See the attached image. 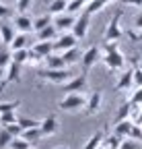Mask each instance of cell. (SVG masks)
Masks as SVG:
<instances>
[{
	"mask_svg": "<svg viewBox=\"0 0 142 149\" xmlns=\"http://www.w3.org/2000/svg\"><path fill=\"white\" fill-rule=\"evenodd\" d=\"M86 95L82 91H78V93H66V95L58 102V108L60 110H66V112H76V110H80V108H86Z\"/></svg>",
	"mask_w": 142,
	"mask_h": 149,
	"instance_id": "6da1fadb",
	"label": "cell"
},
{
	"mask_svg": "<svg viewBox=\"0 0 142 149\" xmlns=\"http://www.w3.org/2000/svg\"><path fill=\"white\" fill-rule=\"evenodd\" d=\"M39 77L43 79V81H47V83H54V85H64L66 81H70L74 77L70 70H66V68H45V70H41L39 72Z\"/></svg>",
	"mask_w": 142,
	"mask_h": 149,
	"instance_id": "7a4b0ae2",
	"label": "cell"
},
{
	"mask_svg": "<svg viewBox=\"0 0 142 149\" xmlns=\"http://www.w3.org/2000/svg\"><path fill=\"white\" fill-rule=\"evenodd\" d=\"M97 60H101V48H97V46H91V48H86V50L82 52V56H80L82 74H86L88 70H91V68L97 64Z\"/></svg>",
	"mask_w": 142,
	"mask_h": 149,
	"instance_id": "3957f363",
	"label": "cell"
},
{
	"mask_svg": "<svg viewBox=\"0 0 142 149\" xmlns=\"http://www.w3.org/2000/svg\"><path fill=\"white\" fill-rule=\"evenodd\" d=\"M76 40L78 37L72 33V31H66V33H60L58 35V40H54V52L62 54L70 48H76Z\"/></svg>",
	"mask_w": 142,
	"mask_h": 149,
	"instance_id": "277c9868",
	"label": "cell"
},
{
	"mask_svg": "<svg viewBox=\"0 0 142 149\" xmlns=\"http://www.w3.org/2000/svg\"><path fill=\"white\" fill-rule=\"evenodd\" d=\"M101 60L105 62V66H107L109 70H123V68H126V58L121 56L119 50L117 52H109V54H103Z\"/></svg>",
	"mask_w": 142,
	"mask_h": 149,
	"instance_id": "5b68a950",
	"label": "cell"
},
{
	"mask_svg": "<svg viewBox=\"0 0 142 149\" xmlns=\"http://www.w3.org/2000/svg\"><path fill=\"white\" fill-rule=\"evenodd\" d=\"M119 19H121V10L115 13V17L107 23V29H105V40H107V42H117L119 37L123 35V31L119 27Z\"/></svg>",
	"mask_w": 142,
	"mask_h": 149,
	"instance_id": "8992f818",
	"label": "cell"
},
{
	"mask_svg": "<svg viewBox=\"0 0 142 149\" xmlns=\"http://www.w3.org/2000/svg\"><path fill=\"white\" fill-rule=\"evenodd\" d=\"M21 66H23V64L14 62V60L6 66V74H4V81L0 83V89H4L8 83H19V81H21Z\"/></svg>",
	"mask_w": 142,
	"mask_h": 149,
	"instance_id": "52a82bcc",
	"label": "cell"
},
{
	"mask_svg": "<svg viewBox=\"0 0 142 149\" xmlns=\"http://www.w3.org/2000/svg\"><path fill=\"white\" fill-rule=\"evenodd\" d=\"M101 106H103V93L101 91H93L91 95H88V100H86L84 112L88 116H93V114H97V112L101 110Z\"/></svg>",
	"mask_w": 142,
	"mask_h": 149,
	"instance_id": "ba28073f",
	"label": "cell"
},
{
	"mask_svg": "<svg viewBox=\"0 0 142 149\" xmlns=\"http://www.w3.org/2000/svg\"><path fill=\"white\" fill-rule=\"evenodd\" d=\"M74 21H76V19H74L72 15H64V13L54 17V25H56V29H58L60 33L72 31V27H74Z\"/></svg>",
	"mask_w": 142,
	"mask_h": 149,
	"instance_id": "9c48e42d",
	"label": "cell"
},
{
	"mask_svg": "<svg viewBox=\"0 0 142 149\" xmlns=\"http://www.w3.org/2000/svg\"><path fill=\"white\" fill-rule=\"evenodd\" d=\"M88 23H91V15H86V13H82L76 21H74V27H72V33L78 37V40H82V37L86 35V31H88Z\"/></svg>",
	"mask_w": 142,
	"mask_h": 149,
	"instance_id": "30bf717a",
	"label": "cell"
},
{
	"mask_svg": "<svg viewBox=\"0 0 142 149\" xmlns=\"http://www.w3.org/2000/svg\"><path fill=\"white\" fill-rule=\"evenodd\" d=\"M12 25H14V29L19 31V33H29V31H33V19L27 13L25 15H16L14 21H12Z\"/></svg>",
	"mask_w": 142,
	"mask_h": 149,
	"instance_id": "8fae6325",
	"label": "cell"
},
{
	"mask_svg": "<svg viewBox=\"0 0 142 149\" xmlns=\"http://www.w3.org/2000/svg\"><path fill=\"white\" fill-rule=\"evenodd\" d=\"M132 83H134V68H123L117 83H115V89L117 91H128Z\"/></svg>",
	"mask_w": 142,
	"mask_h": 149,
	"instance_id": "7c38bea8",
	"label": "cell"
},
{
	"mask_svg": "<svg viewBox=\"0 0 142 149\" xmlns=\"http://www.w3.org/2000/svg\"><path fill=\"white\" fill-rule=\"evenodd\" d=\"M16 29H14V25L12 23H8L6 19H2L0 21V40H2V44H6V46H10V42L14 40V33Z\"/></svg>",
	"mask_w": 142,
	"mask_h": 149,
	"instance_id": "4fadbf2b",
	"label": "cell"
},
{
	"mask_svg": "<svg viewBox=\"0 0 142 149\" xmlns=\"http://www.w3.org/2000/svg\"><path fill=\"white\" fill-rule=\"evenodd\" d=\"M39 128H41V135L43 137H51L58 133V118L56 116H45L41 122H39Z\"/></svg>",
	"mask_w": 142,
	"mask_h": 149,
	"instance_id": "5bb4252c",
	"label": "cell"
},
{
	"mask_svg": "<svg viewBox=\"0 0 142 149\" xmlns=\"http://www.w3.org/2000/svg\"><path fill=\"white\" fill-rule=\"evenodd\" d=\"M62 87H64L66 93H78V91H82L86 87V77H84V74H80V77H72L70 81H66Z\"/></svg>",
	"mask_w": 142,
	"mask_h": 149,
	"instance_id": "9a60e30c",
	"label": "cell"
},
{
	"mask_svg": "<svg viewBox=\"0 0 142 149\" xmlns=\"http://www.w3.org/2000/svg\"><path fill=\"white\" fill-rule=\"evenodd\" d=\"M58 29H56V25L51 23V25H47V27H43L41 31H37V40L39 42H54V40H58Z\"/></svg>",
	"mask_w": 142,
	"mask_h": 149,
	"instance_id": "2e32d148",
	"label": "cell"
},
{
	"mask_svg": "<svg viewBox=\"0 0 142 149\" xmlns=\"http://www.w3.org/2000/svg\"><path fill=\"white\" fill-rule=\"evenodd\" d=\"M132 126H134V120H130V118H126V120H119V122H115L113 133H115V135H119L121 139H128V137H130V130H132Z\"/></svg>",
	"mask_w": 142,
	"mask_h": 149,
	"instance_id": "e0dca14e",
	"label": "cell"
},
{
	"mask_svg": "<svg viewBox=\"0 0 142 149\" xmlns=\"http://www.w3.org/2000/svg\"><path fill=\"white\" fill-rule=\"evenodd\" d=\"M103 139H105V133L103 130H97V133H93L91 137H88V141L84 143L82 149H99L103 145Z\"/></svg>",
	"mask_w": 142,
	"mask_h": 149,
	"instance_id": "ac0fdd59",
	"label": "cell"
},
{
	"mask_svg": "<svg viewBox=\"0 0 142 149\" xmlns=\"http://www.w3.org/2000/svg\"><path fill=\"white\" fill-rule=\"evenodd\" d=\"M29 46V33H16L14 35V40L10 42V50H27Z\"/></svg>",
	"mask_w": 142,
	"mask_h": 149,
	"instance_id": "d6986e66",
	"label": "cell"
},
{
	"mask_svg": "<svg viewBox=\"0 0 142 149\" xmlns=\"http://www.w3.org/2000/svg\"><path fill=\"white\" fill-rule=\"evenodd\" d=\"M41 137H43V135H41V128H39V126L25 128L23 133H21V139H25V141H29V143H37Z\"/></svg>",
	"mask_w": 142,
	"mask_h": 149,
	"instance_id": "ffe728a7",
	"label": "cell"
},
{
	"mask_svg": "<svg viewBox=\"0 0 142 149\" xmlns=\"http://www.w3.org/2000/svg\"><path fill=\"white\" fill-rule=\"evenodd\" d=\"M45 66L47 68H66V62L62 58V54L54 52V54H49L47 58H45Z\"/></svg>",
	"mask_w": 142,
	"mask_h": 149,
	"instance_id": "44dd1931",
	"label": "cell"
},
{
	"mask_svg": "<svg viewBox=\"0 0 142 149\" xmlns=\"http://www.w3.org/2000/svg\"><path fill=\"white\" fill-rule=\"evenodd\" d=\"M31 50L37 52V54H41L43 58H47L49 54H54V42H37Z\"/></svg>",
	"mask_w": 142,
	"mask_h": 149,
	"instance_id": "7402d4cb",
	"label": "cell"
},
{
	"mask_svg": "<svg viewBox=\"0 0 142 149\" xmlns=\"http://www.w3.org/2000/svg\"><path fill=\"white\" fill-rule=\"evenodd\" d=\"M80 52L76 50V48H70V50H66V52H62V58H64V62H66V66H70V64H76L78 60H80Z\"/></svg>",
	"mask_w": 142,
	"mask_h": 149,
	"instance_id": "603a6c76",
	"label": "cell"
},
{
	"mask_svg": "<svg viewBox=\"0 0 142 149\" xmlns=\"http://www.w3.org/2000/svg\"><path fill=\"white\" fill-rule=\"evenodd\" d=\"M64 10H68V0H54V2L49 4V8H47V13H49L51 17L62 15Z\"/></svg>",
	"mask_w": 142,
	"mask_h": 149,
	"instance_id": "cb8c5ba5",
	"label": "cell"
},
{
	"mask_svg": "<svg viewBox=\"0 0 142 149\" xmlns=\"http://www.w3.org/2000/svg\"><path fill=\"white\" fill-rule=\"evenodd\" d=\"M54 21H51V15L47 13V15H41V17H37V19H33V31L37 33V31H41L43 27H47V25H51Z\"/></svg>",
	"mask_w": 142,
	"mask_h": 149,
	"instance_id": "d4e9b609",
	"label": "cell"
},
{
	"mask_svg": "<svg viewBox=\"0 0 142 149\" xmlns=\"http://www.w3.org/2000/svg\"><path fill=\"white\" fill-rule=\"evenodd\" d=\"M130 116H132V104H130V102H123V104L119 106V110H117V114H115V122L126 120V118H130Z\"/></svg>",
	"mask_w": 142,
	"mask_h": 149,
	"instance_id": "484cf974",
	"label": "cell"
},
{
	"mask_svg": "<svg viewBox=\"0 0 142 149\" xmlns=\"http://www.w3.org/2000/svg\"><path fill=\"white\" fill-rule=\"evenodd\" d=\"M121 141H123V139L113 133V135H109V137L103 139V147H107V149H119V147H121Z\"/></svg>",
	"mask_w": 142,
	"mask_h": 149,
	"instance_id": "4316f807",
	"label": "cell"
},
{
	"mask_svg": "<svg viewBox=\"0 0 142 149\" xmlns=\"http://www.w3.org/2000/svg\"><path fill=\"white\" fill-rule=\"evenodd\" d=\"M105 4H107V2H105V0H91V2H86V8H84V13L86 15H95V13H99Z\"/></svg>",
	"mask_w": 142,
	"mask_h": 149,
	"instance_id": "83f0119b",
	"label": "cell"
},
{
	"mask_svg": "<svg viewBox=\"0 0 142 149\" xmlns=\"http://www.w3.org/2000/svg\"><path fill=\"white\" fill-rule=\"evenodd\" d=\"M10 149H35V143H29L21 137H14L10 141Z\"/></svg>",
	"mask_w": 142,
	"mask_h": 149,
	"instance_id": "f1b7e54d",
	"label": "cell"
},
{
	"mask_svg": "<svg viewBox=\"0 0 142 149\" xmlns=\"http://www.w3.org/2000/svg\"><path fill=\"white\" fill-rule=\"evenodd\" d=\"M27 64H29V66H41V64H45V58H43L41 54L33 52V50H29V58H27Z\"/></svg>",
	"mask_w": 142,
	"mask_h": 149,
	"instance_id": "f546056e",
	"label": "cell"
},
{
	"mask_svg": "<svg viewBox=\"0 0 142 149\" xmlns=\"http://www.w3.org/2000/svg\"><path fill=\"white\" fill-rule=\"evenodd\" d=\"M14 137L8 133V130L4 128V126H0V149H4V147H10V141H12Z\"/></svg>",
	"mask_w": 142,
	"mask_h": 149,
	"instance_id": "4dcf8cb0",
	"label": "cell"
},
{
	"mask_svg": "<svg viewBox=\"0 0 142 149\" xmlns=\"http://www.w3.org/2000/svg\"><path fill=\"white\" fill-rule=\"evenodd\" d=\"M14 122H19V116H16L14 112H4V114H0V126L14 124Z\"/></svg>",
	"mask_w": 142,
	"mask_h": 149,
	"instance_id": "1f68e13d",
	"label": "cell"
},
{
	"mask_svg": "<svg viewBox=\"0 0 142 149\" xmlns=\"http://www.w3.org/2000/svg\"><path fill=\"white\" fill-rule=\"evenodd\" d=\"M19 106H21L19 100H14V102H0V114H4V112H16Z\"/></svg>",
	"mask_w": 142,
	"mask_h": 149,
	"instance_id": "d6a6232c",
	"label": "cell"
},
{
	"mask_svg": "<svg viewBox=\"0 0 142 149\" xmlns=\"http://www.w3.org/2000/svg\"><path fill=\"white\" fill-rule=\"evenodd\" d=\"M27 58H29V50H14L12 52V60L19 64H27Z\"/></svg>",
	"mask_w": 142,
	"mask_h": 149,
	"instance_id": "836d02e7",
	"label": "cell"
},
{
	"mask_svg": "<svg viewBox=\"0 0 142 149\" xmlns=\"http://www.w3.org/2000/svg\"><path fill=\"white\" fill-rule=\"evenodd\" d=\"M128 102H130L134 108H140V106H142V85H140V87H138V89L132 93V97H130Z\"/></svg>",
	"mask_w": 142,
	"mask_h": 149,
	"instance_id": "e575fe53",
	"label": "cell"
},
{
	"mask_svg": "<svg viewBox=\"0 0 142 149\" xmlns=\"http://www.w3.org/2000/svg\"><path fill=\"white\" fill-rule=\"evenodd\" d=\"M41 120H35V118H19V126L25 130V128H33V126H39Z\"/></svg>",
	"mask_w": 142,
	"mask_h": 149,
	"instance_id": "d590c367",
	"label": "cell"
},
{
	"mask_svg": "<svg viewBox=\"0 0 142 149\" xmlns=\"http://www.w3.org/2000/svg\"><path fill=\"white\" fill-rule=\"evenodd\" d=\"M84 4H86L84 0H68V13H80Z\"/></svg>",
	"mask_w": 142,
	"mask_h": 149,
	"instance_id": "8d00e7d4",
	"label": "cell"
},
{
	"mask_svg": "<svg viewBox=\"0 0 142 149\" xmlns=\"http://www.w3.org/2000/svg\"><path fill=\"white\" fill-rule=\"evenodd\" d=\"M16 10H19V15H25L29 8H31V4H33V0H16Z\"/></svg>",
	"mask_w": 142,
	"mask_h": 149,
	"instance_id": "74e56055",
	"label": "cell"
},
{
	"mask_svg": "<svg viewBox=\"0 0 142 149\" xmlns=\"http://www.w3.org/2000/svg\"><path fill=\"white\" fill-rule=\"evenodd\" d=\"M119 149H142V145H140V141H134V139H123L121 141V147Z\"/></svg>",
	"mask_w": 142,
	"mask_h": 149,
	"instance_id": "f35d334b",
	"label": "cell"
},
{
	"mask_svg": "<svg viewBox=\"0 0 142 149\" xmlns=\"http://www.w3.org/2000/svg\"><path fill=\"white\" fill-rule=\"evenodd\" d=\"M12 62V52H0V68H6Z\"/></svg>",
	"mask_w": 142,
	"mask_h": 149,
	"instance_id": "ab89813d",
	"label": "cell"
},
{
	"mask_svg": "<svg viewBox=\"0 0 142 149\" xmlns=\"http://www.w3.org/2000/svg\"><path fill=\"white\" fill-rule=\"evenodd\" d=\"M130 139H134V141H142V126H140V124L134 122V126H132V130H130Z\"/></svg>",
	"mask_w": 142,
	"mask_h": 149,
	"instance_id": "60d3db41",
	"label": "cell"
},
{
	"mask_svg": "<svg viewBox=\"0 0 142 149\" xmlns=\"http://www.w3.org/2000/svg\"><path fill=\"white\" fill-rule=\"evenodd\" d=\"M4 128L8 130V133H10L12 137H21V133H23V128L19 126V122H14V124H6Z\"/></svg>",
	"mask_w": 142,
	"mask_h": 149,
	"instance_id": "b9f144b4",
	"label": "cell"
},
{
	"mask_svg": "<svg viewBox=\"0 0 142 149\" xmlns=\"http://www.w3.org/2000/svg\"><path fill=\"white\" fill-rule=\"evenodd\" d=\"M117 50H119V44H117V42H105V44H103V54L117 52Z\"/></svg>",
	"mask_w": 142,
	"mask_h": 149,
	"instance_id": "7bdbcfd3",
	"label": "cell"
},
{
	"mask_svg": "<svg viewBox=\"0 0 142 149\" xmlns=\"http://www.w3.org/2000/svg\"><path fill=\"white\" fill-rule=\"evenodd\" d=\"M12 15V10L6 6V4H2V2H0V21H2V19H8Z\"/></svg>",
	"mask_w": 142,
	"mask_h": 149,
	"instance_id": "ee69618b",
	"label": "cell"
},
{
	"mask_svg": "<svg viewBox=\"0 0 142 149\" xmlns=\"http://www.w3.org/2000/svg\"><path fill=\"white\" fill-rule=\"evenodd\" d=\"M134 83L136 85H142V68H134Z\"/></svg>",
	"mask_w": 142,
	"mask_h": 149,
	"instance_id": "f6af8a7d",
	"label": "cell"
},
{
	"mask_svg": "<svg viewBox=\"0 0 142 149\" xmlns=\"http://www.w3.org/2000/svg\"><path fill=\"white\" fill-rule=\"evenodd\" d=\"M121 4H128V6H136V8H142V0H121Z\"/></svg>",
	"mask_w": 142,
	"mask_h": 149,
	"instance_id": "bcb514c9",
	"label": "cell"
},
{
	"mask_svg": "<svg viewBox=\"0 0 142 149\" xmlns=\"http://www.w3.org/2000/svg\"><path fill=\"white\" fill-rule=\"evenodd\" d=\"M134 27H136L138 31H142V13L136 15V19H134Z\"/></svg>",
	"mask_w": 142,
	"mask_h": 149,
	"instance_id": "7dc6e473",
	"label": "cell"
},
{
	"mask_svg": "<svg viewBox=\"0 0 142 149\" xmlns=\"http://www.w3.org/2000/svg\"><path fill=\"white\" fill-rule=\"evenodd\" d=\"M134 122H136V124H142V110H140V112H138V114H136V118H134Z\"/></svg>",
	"mask_w": 142,
	"mask_h": 149,
	"instance_id": "c3c4849f",
	"label": "cell"
},
{
	"mask_svg": "<svg viewBox=\"0 0 142 149\" xmlns=\"http://www.w3.org/2000/svg\"><path fill=\"white\" fill-rule=\"evenodd\" d=\"M4 74H6V68H0V83L4 81Z\"/></svg>",
	"mask_w": 142,
	"mask_h": 149,
	"instance_id": "681fc988",
	"label": "cell"
},
{
	"mask_svg": "<svg viewBox=\"0 0 142 149\" xmlns=\"http://www.w3.org/2000/svg\"><path fill=\"white\" fill-rule=\"evenodd\" d=\"M56 149H68V147H64V145H58V147H56Z\"/></svg>",
	"mask_w": 142,
	"mask_h": 149,
	"instance_id": "f907efd6",
	"label": "cell"
},
{
	"mask_svg": "<svg viewBox=\"0 0 142 149\" xmlns=\"http://www.w3.org/2000/svg\"><path fill=\"white\" fill-rule=\"evenodd\" d=\"M99 149H107V147H103V145H101V147H99Z\"/></svg>",
	"mask_w": 142,
	"mask_h": 149,
	"instance_id": "816d5d0a",
	"label": "cell"
},
{
	"mask_svg": "<svg viewBox=\"0 0 142 149\" xmlns=\"http://www.w3.org/2000/svg\"><path fill=\"white\" fill-rule=\"evenodd\" d=\"M105 2H113V0H105Z\"/></svg>",
	"mask_w": 142,
	"mask_h": 149,
	"instance_id": "f5cc1de1",
	"label": "cell"
},
{
	"mask_svg": "<svg viewBox=\"0 0 142 149\" xmlns=\"http://www.w3.org/2000/svg\"><path fill=\"white\" fill-rule=\"evenodd\" d=\"M138 66H140V68H142V62H140V64H138Z\"/></svg>",
	"mask_w": 142,
	"mask_h": 149,
	"instance_id": "db71d44e",
	"label": "cell"
},
{
	"mask_svg": "<svg viewBox=\"0 0 142 149\" xmlns=\"http://www.w3.org/2000/svg\"><path fill=\"white\" fill-rule=\"evenodd\" d=\"M84 2H91V0H84Z\"/></svg>",
	"mask_w": 142,
	"mask_h": 149,
	"instance_id": "11a10c76",
	"label": "cell"
},
{
	"mask_svg": "<svg viewBox=\"0 0 142 149\" xmlns=\"http://www.w3.org/2000/svg\"><path fill=\"white\" fill-rule=\"evenodd\" d=\"M10 2H16V0H10Z\"/></svg>",
	"mask_w": 142,
	"mask_h": 149,
	"instance_id": "9f6ffc18",
	"label": "cell"
}]
</instances>
